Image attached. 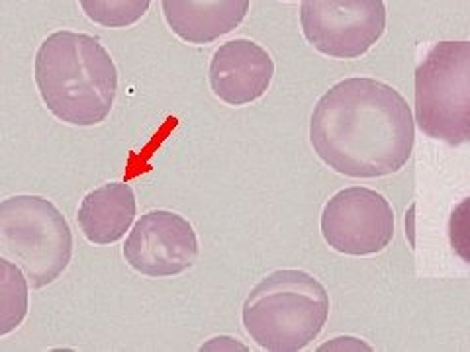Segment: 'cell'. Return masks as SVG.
<instances>
[{"label": "cell", "instance_id": "cell-11", "mask_svg": "<svg viewBox=\"0 0 470 352\" xmlns=\"http://www.w3.org/2000/svg\"><path fill=\"white\" fill-rule=\"evenodd\" d=\"M135 194L128 182H106L85 194L77 209L83 237L92 245H114L126 237L135 220Z\"/></svg>", "mask_w": 470, "mask_h": 352}, {"label": "cell", "instance_id": "cell-8", "mask_svg": "<svg viewBox=\"0 0 470 352\" xmlns=\"http://www.w3.org/2000/svg\"><path fill=\"white\" fill-rule=\"evenodd\" d=\"M192 223L169 209H151L133 223L124 243V261L137 274L169 278L183 274L198 261Z\"/></svg>", "mask_w": 470, "mask_h": 352}, {"label": "cell", "instance_id": "cell-5", "mask_svg": "<svg viewBox=\"0 0 470 352\" xmlns=\"http://www.w3.org/2000/svg\"><path fill=\"white\" fill-rule=\"evenodd\" d=\"M416 123L427 137L470 143V42H439L416 69Z\"/></svg>", "mask_w": 470, "mask_h": 352}, {"label": "cell", "instance_id": "cell-12", "mask_svg": "<svg viewBox=\"0 0 470 352\" xmlns=\"http://www.w3.org/2000/svg\"><path fill=\"white\" fill-rule=\"evenodd\" d=\"M30 309V284L24 272L0 256V337L20 329Z\"/></svg>", "mask_w": 470, "mask_h": 352}, {"label": "cell", "instance_id": "cell-6", "mask_svg": "<svg viewBox=\"0 0 470 352\" xmlns=\"http://www.w3.org/2000/svg\"><path fill=\"white\" fill-rule=\"evenodd\" d=\"M308 44L335 59L364 55L386 30L384 0H300Z\"/></svg>", "mask_w": 470, "mask_h": 352}, {"label": "cell", "instance_id": "cell-2", "mask_svg": "<svg viewBox=\"0 0 470 352\" xmlns=\"http://www.w3.org/2000/svg\"><path fill=\"white\" fill-rule=\"evenodd\" d=\"M33 78L47 112L75 127L99 125L118 94V69L99 37L88 33H49L33 59Z\"/></svg>", "mask_w": 470, "mask_h": 352}, {"label": "cell", "instance_id": "cell-1", "mask_svg": "<svg viewBox=\"0 0 470 352\" xmlns=\"http://www.w3.org/2000/svg\"><path fill=\"white\" fill-rule=\"evenodd\" d=\"M317 157L351 178L398 173L412 157L416 120L405 98L376 78H345L317 100L310 118Z\"/></svg>", "mask_w": 470, "mask_h": 352}, {"label": "cell", "instance_id": "cell-7", "mask_svg": "<svg viewBox=\"0 0 470 352\" xmlns=\"http://www.w3.org/2000/svg\"><path fill=\"white\" fill-rule=\"evenodd\" d=\"M321 235L333 251L369 256L384 251L394 237L390 202L371 188H345L321 211Z\"/></svg>", "mask_w": 470, "mask_h": 352}, {"label": "cell", "instance_id": "cell-10", "mask_svg": "<svg viewBox=\"0 0 470 352\" xmlns=\"http://www.w3.org/2000/svg\"><path fill=\"white\" fill-rule=\"evenodd\" d=\"M161 8L176 37L204 45L233 32L247 16L249 0H161Z\"/></svg>", "mask_w": 470, "mask_h": 352}, {"label": "cell", "instance_id": "cell-3", "mask_svg": "<svg viewBox=\"0 0 470 352\" xmlns=\"http://www.w3.org/2000/svg\"><path fill=\"white\" fill-rule=\"evenodd\" d=\"M328 315V290L306 270H274L249 292L241 311L249 337L271 352L306 349Z\"/></svg>", "mask_w": 470, "mask_h": 352}, {"label": "cell", "instance_id": "cell-14", "mask_svg": "<svg viewBox=\"0 0 470 352\" xmlns=\"http://www.w3.org/2000/svg\"><path fill=\"white\" fill-rule=\"evenodd\" d=\"M448 239L457 256L470 264V198L462 200L451 211Z\"/></svg>", "mask_w": 470, "mask_h": 352}, {"label": "cell", "instance_id": "cell-4", "mask_svg": "<svg viewBox=\"0 0 470 352\" xmlns=\"http://www.w3.org/2000/svg\"><path fill=\"white\" fill-rule=\"evenodd\" d=\"M0 256L22 270L32 290L51 286L73 258V231L63 211L35 194L2 200Z\"/></svg>", "mask_w": 470, "mask_h": 352}, {"label": "cell", "instance_id": "cell-9", "mask_svg": "<svg viewBox=\"0 0 470 352\" xmlns=\"http://www.w3.org/2000/svg\"><path fill=\"white\" fill-rule=\"evenodd\" d=\"M273 77V59L251 39L221 44L210 61V88L230 106H245L261 98Z\"/></svg>", "mask_w": 470, "mask_h": 352}, {"label": "cell", "instance_id": "cell-13", "mask_svg": "<svg viewBox=\"0 0 470 352\" xmlns=\"http://www.w3.org/2000/svg\"><path fill=\"white\" fill-rule=\"evenodd\" d=\"M90 22L102 28H130L147 14L151 0H78Z\"/></svg>", "mask_w": 470, "mask_h": 352}]
</instances>
